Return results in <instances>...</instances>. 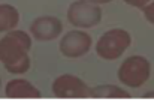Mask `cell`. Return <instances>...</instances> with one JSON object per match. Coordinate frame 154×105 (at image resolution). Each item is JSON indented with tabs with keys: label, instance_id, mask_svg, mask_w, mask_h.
Here are the masks:
<instances>
[{
	"label": "cell",
	"instance_id": "obj_1",
	"mask_svg": "<svg viewBox=\"0 0 154 105\" xmlns=\"http://www.w3.org/2000/svg\"><path fill=\"white\" fill-rule=\"evenodd\" d=\"M30 35L12 29L0 39V62L11 74H26L30 69Z\"/></svg>",
	"mask_w": 154,
	"mask_h": 105
},
{
	"label": "cell",
	"instance_id": "obj_2",
	"mask_svg": "<svg viewBox=\"0 0 154 105\" xmlns=\"http://www.w3.org/2000/svg\"><path fill=\"white\" fill-rule=\"evenodd\" d=\"M151 74V63L144 56H130L118 68V80L130 87L138 89L147 83Z\"/></svg>",
	"mask_w": 154,
	"mask_h": 105
},
{
	"label": "cell",
	"instance_id": "obj_3",
	"mask_svg": "<svg viewBox=\"0 0 154 105\" xmlns=\"http://www.w3.org/2000/svg\"><path fill=\"white\" fill-rule=\"evenodd\" d=\"M132 36L124 29H111L105 32L96 44V52L105 60H115L121 57L130 47Z\"/></svg>",
	"mask_w": 154,
	"mask_h": 105
},
{
	"label": "cell",
	"instance_id": "obj_4",
	"mask_svg": "<svg viewBox=\"0 0 154 105\" xmlns=\"http://www.w3.org/2000/svg\"><path fill=\"white\" fill-rule=\"evenodd\" d=\"M67 20L78 29L94 27L102 20V8L90 0H75L67 9Z\"/></svg>",
	"mask_w": 154,
	"mask_h": 105
},
{
	"label": "cell",
	"instance_id": "obj_5",
	"mask_svg": "<svg viewBox=\"0 0 154 105\" xmlns=\"http://www.w3.org/2000/svg\"><path fill=\"white\" fill-rule=\"evenodd\" d=\"M52 95L60 99H85L90 98V87L84 80L73 74H63L54 80Z\"/></svg>",
	"mask_w": 154,
	"mask_h": 105
},
{
	"label": "cell",
	"instance_id": "obj_6",
	"mask_svg": "<svg viewBox=\"0 0 154 105\" xmlns=\"http://www.w3.org/2000/svg\"><path fill=\"white\" fill-rule=\"evenodd\" d=\"M91 36L81 30H70L67 32L60 41V51L64 57L78 59L85 56L91 48Z\"/></svg>",
	"mask_w": 154,
	"mask_h": 105
},
{
	"label": "cell",
	"instance_id": "obj_7",
	"mask_svg": "<svg viewBox=\"0 0 154 105\" xmlns=\"http://www.w3.org/2000/svg\"><path fill=\"white\" fill-rule=\"evenodd\" d=\"M63 32V23L51 15H44L38 17L32 24H30V33L36 41H52L58 38Z\"/></svg>",
	"mask_w": 154,
	"mask_h": 105
},
{
	"label": "cell",
	"instance_id": "obj_8",
	"mask_svg": "<svg viewBox=\"0 0 154 105\" xmlns=\"http://www.w3.org/2000/svg\"><path fill=\"white\" fill-rule=\"evenodd\" d=\"M5 95L6 98L11 99H41L42 93L39 92L38 87H35L30 81L27 80H11L6 87H5Z\"/></svg>",
	"mask_w": 154,
	"mask_h": 105
},
{
	"label": "cell",
	"instance_id": "obj_9",
	"mask_svg": "<svg viewBox=\"0 0 154 105\" xmlns=\"http://www.w3.org/2000/svg\"><path fill=\"white\" fill-rule=\"evenodd\" d=\"M90 98L93 99H129L130 93H127L123 87L114 84H102L90 89Z\"/></svg>",
	"mask_w": 154,
	"mask_h": 105
},
{
	"label": "cell",
	"instance_id": "obj_10",
	"mask_svg": "<svg viewBox=\"0 0 154 105\" xmlns=\"http://www.w3.org/2000/svg\"><path fill=\"white\" fill-rule=\"evenodd\" d=\"M20 23V12L15 6L3 3L0 5V33L15 29Z\"/></svg>",
	"mask_w": 154,
	"mask_h": 105
},
{
	"label": "cell",
	"instance_id": "obj_11",
	"mask_svg": "<svg viewBox=\"0 0 154 105\" xmlns=\"http://www.w3.org/2000/svg\"><path fill=\"white\" fill-rule=\"evenodd\" d=\"M144 15H145V20L148 21V23H151L154 24V0L150 3V5H147L144 9Z\"/></svg>",
	"mask_w": 154,
	"mask_h": 105
},
{
	"label": "cell",
	"instance_id": "obj_12",
	"mask_svg": "<svg viewBox=\"0 0 154 105\" xmlns=\"http://www.w3.org/2000/svg\"><path fill=\"white\" fill-rule=\"evenodd\" d=\"M127 5H130V6H133V8H138V9H144L147 5H150L153 0H124Z\"/></svg>",
	"mask_w": 154,
	"mask_h": 105
},
{
	"label": "cell",
	"instance_id": "obj_13",
	"mask_svg": "<svg viewBox=\"0 0 154 105\" xmlns=\"http://www.w3.org/2000/svg\"><path fill=\"white\" fill-rule=\"evenodd\" d=\"M90 2H93V3H96V5H105V3H109V2H112V0H90Z\"/></svg>",
	"mask_w": 154,
	"mask_h": 105
},
{
	"label": "cell",
	"instance_id": "obj_14",
	"mask_svg": "<svg viewBox=\"0 0 154 105\" xmlns=\"http://www.w3.org/2000/svg\"><path fill=\"white\" fill-rule=\"evenodd\" d=\"M144 98H147V99H148V98H154V92H151V93H147Z\"/></svg>",
	"mask_w": 154,
	"mask_h": 105
}]
</instances>
